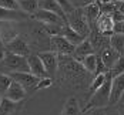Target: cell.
I'll return each instance as SVG.
<instances>
[{"label":"cell","instance_id":"obj_1","mask_svg":"<svg viewBox=\"0 0 124 115\" xmlns=\"http://www.w3.org/2000/svg\"><path fill=\"white\" fill-rule=\"evenodd\" d=\"M94 75L77 61L73 55H59V70L56 80L59 87L71 94L87 92Z\"/></svg>","mask_w":124,"mask_h":115},{"label":"cell","instance_id":"obj_2","mask_svg":"<svg viewBox=\"0 0 124 115\" xmlns=\"http://www.w3.org/2000/svg\"><path fill=\"white\" fill-rule=\"evenodd\" d=\"M20 37L26 40L31 51L37 50V54L50 50V36L44 28V24L33 19L20 23Z\"/></svg>","mask_w":124,"mask_h":115},{"label":"cell","instance_id":"obj_3","mask_svg":"<svg viewBox=\"0 0 124 115\" xmlns=\"http://www.w3.org/2000/svg\"><path fill=\"white\" fill-rule=\"evenodd\" d=\"M111 81L113 77L110 73H107L106 75V81L104 84L100 87L88 100L86 101V104L83 105V112L87 109H93V108H107L110 105V92H111Z\"/></svg>","mask_w":124,"mask_h":115},{"label":"cell","instance_id":"obj_4","mask_svg":"<svg viewBox=\"0 0 124 115\" xmlns=\"http://www.w3.org/2000/svg\"><path fill=\"white\" fill-rule=\"evenodd\" d=\"M67 24L70 26L74 31H77L80 36H83L84 38H87L90 36V31H91V27L87 21L84 12H83V7L80 9H74L71 13L67 14Z\"/></svg>","mask_w":124,"mask_h":115},{"label":"cell","instance_id":"obj_5","mask_svg":"<svg viewBox=\"0 0 124 115\" xmlns=\"http://www.w3.org/2000/svg\"><path fill=\"white\" fill-rule=\"evenodd\" d=\"M0 64L7 68V73H30L29 68V63H27V57H22V55H16L13 53L6 51L3 60L0 61Z\"/></svg>","mask_w":124,"mask_h":115},{"label":"cell","instance_id":"obj_6","mask_svg":"<svg viewBox=\"0 0 124 115\" xmlns=\"http://www.w3.org/2000/svg\"><path fill=\"white\" fill-rule=\"evenodd\" d=\"M9 75H10V78H12L13 81L19 82L26 89L27 95L36 92V87H37L40 78L33 75L31 73H9Z\"/></svg>","mask_w":124,"mask_h":115},{"label":"cell","instance_id":"obj_7","mask_svg":"<svg viewBox=\"0 0 124 115\" xmlns=\"http://www.w3.org/2000/svg\"><path fill=\"white\" fill-rule=\"evenodd\" d=\"M39 57L41 60V63L44 65V70L47 73L49 78L51 80H56L57 75V70H59V54L54 53V51H41L39 53Z\"/></svg>","mask_w":124,"mask_h":115},{"label":"cell","instance_id":"obj_8","mask_svg":"<svg viewBox=\"0 0 124 115\" xmlns=\"http://www.w3.org/2000/svg\"><path fill=\"white\" fill-rule=\"evenodd\" d=\"M50 50L57 53L59 55H73L76 47L63 36H54L50 37Z\"/></svg>","mask_w":124,"mask_h":115},{"label":"cell","instance_id":"obj_9","mask_svg":"<svg viewBox=\"0 0 124 115\" xmlns=\"http://www.w3.org/2000/svg\"><path fill=\"white\" fill-rule=\"evenodd\" d=\"M87 38L90 40V43H91V46H93V48H94V53H96L97 55H100V53L103 50H106L107 47H110V36L100 33L96 27L91 28L90 36Z\"/></svg>","mask_w":124,"mask_h":115},{"label":"cell","instance_id":"obj_10","mask_svg":"<svg viewBox=\"0 0 124 115\" xmlns=\"http://www.w3.org/2000/svg\"><path fill=\"white\" fill-rule=\"evenodd\" d=\"M20 36V23L16 21H0V38L4 44Z\"/></svg>","mask_w":124,"mask_h":115},{"label":"cell","instance_id":"obj_11","mask_svg":"<svg viewBox=\"0 0 124 115\" xmlns=\"http://www.w3.org/2000/svg\"><path fill=\"white\" fill-rule=\"evenodd\" d=\"M6 51L13 53L16 55H22V57H29L30 54H33L30 47H29V44L26 43V40L23 37H20V36L6 44Z\"/></svg>","mask_w":124,"mask_h":115},{"label":"cell","instance_id":"obj_12","mask_svg":"<svg viewBox=\"0 0 124 115\" xmlns=\"http://www.w3.org/2000/svg\"><path fill=\"white\" fill-rule=\"evenodd\" d=\"M124 95V74L117 75L111 81V92H110V105L108 107H116L118 101Z\"/></svg>","mask_w":124,"mask_h":115},{"label":"cell","instance_id":"obj_13","mask_svg":"<svg viewBox=\"0 0 124 115\" xmlns=\"http://www.w3.org/2000/svg\"><path fill=\"white\" fill-rule=\"evenodd\" d=\"M33 20H36L41 24H57V26H64V20H63L60 16H57L56 13L47 12V10H41L39 9L37 13L31 17Z\"/></svg>","mask_w":124,"mask_h":115},{"label":"cell","instance_id":"obj_14","mask_svg":"<svg viewBox=\"0 0 124 115\" xmlns=\"http://www.w3.org/2000/svg\"><path fill=\"white\" fill-rule=\"evenodd\" d=\"M4 98H7V100H10V101H13V102H16V104H22V102L27 98V92H26V89L23 88L19 82L12 81L10 87L7 88L6 94H4Z\"/></svg>","mask_w":124,"mask_h":115},{"label":"cell","instance_id":"obj_15","mask_svg":"<svg viewBox=\"0 0 124 115\" xmlns=\"http://www.w3.org/2000/svg\"><path fill=\"white\" fill-rule=\"evenodd\" d=\"M27 63H29V68H30V73L33 74V75H36L37 78H47V73H46V70H44V65L41 63V60H40V57H39V54H30L29 57H27Z\"/></svg>","mask_w":124,"mask_h":115},{"label":"cell","instance_id":"obj_16","mask_svg":"<svg viewBox=\"0 0 124 115\" xmlns=\"http://www.w3.org/2000/svg\"><path fill=\"white\" fill-rule=\"evenodd\" d=\"M96 28L100 33L111 36L114 33V20H113V14H107V13H101L96 23Z\"/></svg>","mask_w":124,"mask_h":115},{"label":"cell","instance_id":"obj_17","mask_svg":"<svg viewBox=\"0 0 124 115\" xmlns=\"http://www.w3.org/2000/svg\"><path fill=\"white\" fill-rule=\"evenodd\" d=\"M60 115H83V109L80 107V101L76 95L67 97V100L64 102L62 108Z\"/></svg>","mask_w":124,"mask_h":115},{"label":"cell","instance_id":"obj_18","mask_svg":"<svg viewBox=\"0 0 124 115\" xmlns=\"http://www.w3.org/2000/svg\"><path fill=\"white\" fill-rule=\"evenodd\" d=\"M29 20V16L24 14L22 10H7L0 7V21H16V23H23Z\"/></svg>","mask_w":124,"mask_h":115},{"label":"cell","instance_id":"obj_19","mask_svg":"<svg viewBox=\"0 0 124 115\" xmlns=\"http://www.w3.org/2000/svg\"><path fill=\"white\" fill-rule=\"evenodd\" d=\"M83 12H84V16H86L87 21L90 27H96V23L99 20L100 14H101V10H100V4L96 1V3H90V4H86L83 7Z\"/></svg>","mask_w":124,"mask_h":115},{"label":"cell","instance_id":"obj_20","mask_svg":"<svg viewBox=\"0 0 124 115\" xmlns=\"http://www.w3.org/2000/svg\"><path fill=\"white\" fill-rule=\"evenodd\" d=\"M99 57H100V61L104 64V65H106L108 70H111L113 65L117 63V60H118L121 55H120L117 51L114 50L113 47H107L106 50H103L101 53H100Z\"/></svg>","mask_w":124,"mask_h":115},{"label":"cell","instance_id":"obj_21","mask_svg":"<svg viewBox=\"0 0 124 115\" xmlns=\"http://www.w3.org/2000/svg\"><path fill=\"white\" fill-rule=\"evenodd\" d=\"M90 54H96V53H94V48H93V46H91L90 40H88V38H86L81 44L76 46V50H74L73 57H74L77 61H81L84 57L90 55Z\"/></svg>","mask_w":124,"mask_h":115},{"label":"cell","instance_id":"obj_22","mask_svg":"<svg viewBox=\"0 0 124 115\" xmlns=\"http://www.w3.org/2000/svg\"><path fill=\"white\" fill-rule=\"evenodd\" d=\"M62 36L66 38L69 43H71L74 47H76V46H78V44H81V43L86 40L83 36H80L77 31H74V30H73V28H71L69 24H64V26H63V34H62Z\"/></svg>","mask_w":124,"mask_h":115},{"label":"cell","instance_id":"obj_23","mask_svg":"<svg viewBox=\"0 0 124 115\" xmlns=\"http://www.w3.org/2000/svg\"><path fill=\"white\" fill-rule=\"evenodd\" d=\"M19 7L29 17L30 16L33 17L39 10V0H20L19 1Z\"/></svg>","mask_w":124,"mask_h":115},{"label":"cell","instance_id":"obj_24","mask_svg":"<svg viewBox=\"0 0 124 115\" xmlns=\"http://www.w3.org/2000/svg\"><path fill=\"white\" fill-rule=\"evenodd\" d=\"M80 63H81V65L86 68L90 74L94 75L96 74V70H97V65H99V55L97 54H90V55L84 57Z\"/></svg>","mask_w":124,"mask_h":115},{"label":"cell","instance_id":"obj_25","mask_svg":"<svg viewBox=\"0 0 124 115\" xmlns=\"http://www.w3.org/2000/svg\"><path fill=\"white\" fill-rule=\"evenodd\" d=\"M20 104H16V102L10 101L7 98H1L0 101V115H14V112L17 111Z\"/></svg>","mask_w":124,"mask_h":115},{"label":"cell","instance_id":"obj_26","mask_svg":"<svg viewBox=\"0 0 124 115\" xmlns=\"http://www.w3.org/2000/svg\"><path fill=\"white\" fill-rule=\"evenodd\" d=\"M110 47H113L120 55H124V34L113 33L110 36Z\"/></svg>","mask_w":124,"mask_h":115},{"label":"cell","instance_id":"obj_27","mask_svg":"<svg viewBox=\"0 0 124 115\" xmlns=\"http://www.w3.org/2000/svg\"><path fill=\"white\" fill-rule=\"evenodd\" d=\"M113 20H114V33L124 34V16L116 12L113 14Z\"/></svg>","mask_w":124,"mask_h":115},{"label":"cell","instance_id":"obj_28","mask_svg":"<svg viewBox=\"0 0 124 115\" xmlns=\"http://www.w3.org/2000/svg\"><path fill=\"white\" fill-rule=\"evenodd\" d=\"M12 78L9 74H6V73H0V95L1 97H4V94H6V91L7 88L10 87V84H12Z\"/></svg>","mask_w":124,"mask_h":115},{"label":"cell","instance_id":"obj_29","mask_svg":"<svg viewBox=\"0 0 124 115\" xmlns=\"http://www.w3.org/2000/svg\"><path fill=\"white\" fill-rule=\"evenodd\" d=\"M110 74H111L113 78L117 77V75L124 74V55H121V57L117 60V63L113 65V68L110 70Z\"/></svg>","mask_w":124,"mask_h":115},{"label":"cell","instance_id":"obj_30","mask_svg":"<svg viewBox=\"0 0 124 115\" xmlns=\"http://www.w3.org/2000/svg\"><path fill=\"white\" fill-rule=\"evenodd\" d=\"M0 7L7 10H20L17 0H0Z\"/></svg>","mask_w":124,"mask_h":115},{"label":"cell","instance_id":"obj_31","mask_svg":"<svg viewBox=\"0 0 124 115\" xmlns=\"http://www.w3.org/2000/svg\"><path fill=\"white\" fill-rule=\"evenodd\" d=\"M54 84V80H51V78H40V81H39L37 87H36V92L37 91H41V89H46L49 88V87H51Z\"/></svg>","mask_w":124,"mask_h":115},{"label":"cell","instance_id":"obj_32","mask_svg":"<svg viewBox=\"0 0 124 115\" xmlns=\"http://www.w3.org/2000/svg\"><path fill=\"white\" fill-rule=\"evenodd\" d=\"M83 115H106V108H93L83 112Z\"/></svg>","mask_w":124,"mask_h":115},{"label":"cell","instance_id":"obj_33","mask_svg":"<svg viewBox=\"0 0 124 115\" xmlns=\"http://www.w3.org/2000/svg\"><path fill=\"white\" fill-rule=\"evenodd\" d=\"M114 6H116V12L124 16V1H118V0H116V1H114Z\"/></svg>","mask_w":124,"mask_h":115},{"label":"cell","instance_id":"obj_34","mask_svg":"<svg viewBox=\"0 0 124 115\" xmlns=\"http://www.w3.org/2000/svg\"><path fill=\"white\" fill-rule=\"evenodd\" d=\"M106 115H121L117 107H107L106 108Z\"/></svg>","mask_w":124,"mask_h":115},{"label":"cell","instance_id":"obj_35","mask_svg":"<svg viewBox=\"0 0 124 115\" xmlns=\"http://www.w3.org/2000/svg\"><path fill=\"white\" fill-rule=\"evenodd\" d=\"M70 3L73 4L74 9H80V7L86 6V0H70Z\"/></svg>","mask_w":124,"mask_h":115},{"label":"cell","instance_id":"obj_36","mask_svg":"<svg viewBox=\"0 0 124 115\" xmlns=\"http://www.w3.org/2000/svg\"><path fill=\"white\" fill-rule=\"evenodd\" d=\"M4 54H6V44H4V43H3V40L0 38V61L3 60Z\"/></svg>","mask_w":124,"mask_h":115},{"label":"cell","instance_id":"obj_37","mask_svg":"<svg viewBox=\"0 0 124 115\" xmlns=\"http://www.w3.org/2000/svg\"><path fill=\"white\" fill-rule=\"evenodd\" d=\"M116 107H117V109L120 111V114H121V115H124V95L121 97V100L118 101V104H117Z\"/></svg>","mask_w":124,"mask_h":115},{"label":"cell","instance_id":"obj_38","mask_svg":"<svg viewBox=\"0 0 124 115\" xmlns=\"http://www.w3.org/2000/svg\"><path fill=\"white\" fill-rule=\"evenodd\" d=\"M97 0H86V4H90V3H96Z\"/></svg>","mask_w":124,"mask_h":115},{"label":"cell","instance_id":"obj_39","mask_svg":"<svg viewBox=\"0 0 124 115\" xmlns=\"http://www.w3.org/2000/svg\"><path fill=\"white\" fill-rule=\"evenodd\" d=\"M1 98H3V97H1V95H0V101H1Z\"/></svg>","mask_w":124,"mask_h":115},{"label":"cell","instance_id":"obj_40","mask_svg":"<svg viewBox=\"0 0 124 115\" xmlns=\"http://www.w3.org/2000/svg\"><path fill=\"white\" fill-rule=\"evenodd\" d=\"M118 1H124V0H118Z\"/></svg>","mask_w":124,"mask_h":115},{"label":"cell","instance_id":"obj_41","mask_svg":"<svg viewBox=\"0 0 124 115\" xmlns=\"http://www.w3.org/2000/svg\"><path fill=\"white\" fill-rule=\"evenodd\" d=\"M17 1H20V0H17Z\"/></svg>","mask_w":124,"mask_h":115}]
</instances>
